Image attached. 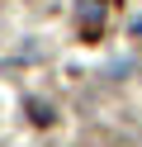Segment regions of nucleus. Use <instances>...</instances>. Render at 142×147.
<instances>
[{"mask_svg":"<svg viewBox=\"0 0 142 147\" xmlns=\"http://www.w3.org/2000/svg\"><path fill=\"white\" fill-rule=\"evenodd\" d=\"M76 24H81V38L95 43L104 33V0H81L76 5Z\"/></svg>","mask_w":142,"mask_h":147,"instance_id":"1","label":"nucleus"},{"mask_svg":"<svg viewBox=\"0 0 142 147\" xmlns=\"http://www.w3.org/2000/svg\"><path fill=\"white\" fill-rule=\"evenodd\" d=\"M28 114H33V123H52V109H47L43 100H33V105H28Z\"/></svg>","mask_w":142,"mask_h":147,"instance_id":"2","label":"nucleus"}]
</instances>
